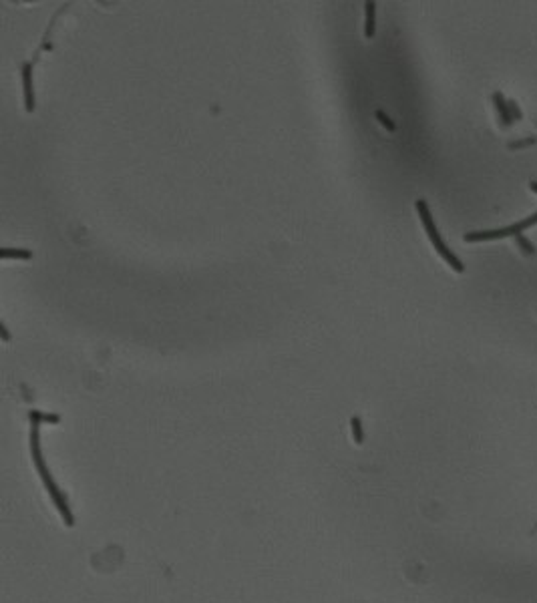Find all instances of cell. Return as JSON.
<instances>
[{"label": "cell", "mask_w": 537, "mask_h": 603, "mask_svg": "<svg viewBox=\"0 0 537 603\" xmlns=\"http://www.w3.org/2000/svg\"><path fill=\"white\" fill-rule=\"evenodd\" d=\"M414 207H416V211H419V217H421V221H423V227H425V231H427V235H429V239H431V244L435 246V250H437V254L449 263L455 271H461L465 269V265L461 263V259L445 246V241L441 239V235H439V229H437V225H435V219H433V215H431V211H429V205H427V201L425 199H416L414 201Z\"/></svg>", "instance_id": "obj_1"}, {"label": "cell", "mask_w": 537, "mask_h": 603, "mask_svg": "<svg viewBox=\"0 0 537 603\" xmlns=\"http://www.w3.org/2000/svg\"><path fill=\"white\" fill-rule=\"evenodd\" d=\"M37 471H39V474H41V478H43V482H45V487H46V491H48V495H50L54 507L58 509V513H61V517H63L65 525H67V527H73V525H75V517H73V513H71V509H69V503H67L65 495L61 493V489L54 485V480H52V476H50V473H48V467H46V465H41V467H37Z\"/></svg>", "instance_id": "obj_2"}, {"label": "cell", "mask_w": 537, "mask_h": 603, "mask_svg": "<svg viewBox=\"0 0 537 603\" xmlns=\"http://www.w3.org/2000/svg\"><path fill=\"white\" fill-rule=\"evenodd\" d=\"M22 88H24V105H26V111L33 113L35 111V88H33V65L31 63H24L22 69Z\"/></svg>", "instance_id": "obj_3"}, {"label": "cell", "mask_w": 537, "mask_h": 603, "mask_svg": "<svg viewBox=\"0 0 537 603\" xmlns=\"http://www.w3.org/2000/svg\"><path fill=\"white\" fill-rule=\"evenodd\" d=\"M374 12H376V2H372V0H366V2H364V37H366V39H372V37H374V30H376Z\"/></svg>", "instance_id": "obj_4"}, {"label": "cell", "mask_w": 537, "mask_h": 603, "mask_svg": "<svg viewBox=\"0 0 537 603\" xmlns=\"http://www.w3.org/2000/svg\"><path fill=\"white\" fill-rule=\"evenodd\" d=\"M493 103H495V107H497V111H499V117H501V123L505 125V127H509L511 123H513V119H511V113H509V105H507V101H505V97H503V93H493Z\"/></svg>", "instance_id": "obj_5"}, {"label": "cell", "mask_w": 537, "mask_h": 603, "mask_svg": "<svg viewBox=\"0 0 537 603\" xmlns=\"http://www.w3.org/2000/svg\"><path fill=\"white\" fill-rule=\"evenodd\" d=\"M39 427H41V425H33V429H31V452H33L35 467L45 465L43 452H41V434H39Z\"/></svg>", "instance_id": "obj_6"}, {"label": "cell", "mask_w": 537, "mask_h": 603, "mask_svg": "<svg viewBox=\"0 0 537 603\" xmlns=\"http://www.w3.org/2000/svg\"><path fill=\"white\" fill-rule=\"evenodd\" d=\"M28 418H31L33 425H41V422H50V425H58L61 422V416L58 414H45L41 410H31L28 412Z\"/></svg>", "instance_id": "obj_7"}, {"label": "cell", "mask_w": 537, "mask_h": 603, "mask_svg": "<svg viewBox=\"0 0 537 603\" xmlns=\"http://www.w3.org/2000/svg\"><path fill=\"white\" fill-rule=\"evenodd\" d=\"M350 429H352L354 442H356V444H362L364 432H362V422H360V418H358V416H352V418H350Z\"/></svg>", "instance_id": "obj_8"}, {"label": "cell", "mask_w": 537, "mask_h": 603, "mask_svg": "<svg viewBox=\"0 0 537 603\" xmlns=\"http://www.w3.org/2000/svg\"><path fill=\"white\" fill-rule=\"evenodd\" d=\"M0 258H2V259H10V258L31 259V252H28V250H10V248H4L2 252H0Z\"/></svg>", "instance_id": "obj_9"}, {"label": "cell", "mask_w": 537, "mask_h": 603, "mask_svg": "<svg viewBox=\"0 0 537 603\" xmlns=\"http://www.w3.org/2000/svg\"><path fill=\"white\" fill-rule=\"evenodd\" d=\"M515 241H517V246H519V250L523 252V254H527V256H531V254H535V248H533V244L525 237V235H515Z\"/></svg>", "instance_id": "obj_10"}, {"label": "cell", "mask_w": 537, "mask_h": 603, "mask_svg": "<svg viewBox=\"0 0 537 603\" xmlns=\"http://www.w3.org/2000/svg\"><path fill=\"white\" fill-rule=\"evenodd\" d=\"M376 119H378L380 123H382V127H386V129H389V131H395V129H397V125L393 123V121H391V117L386 115L384 111H376Z\"/></svg>", "instance_id": "obj_11"}, {"label": "cell", "mask_w": 537, "mask_h": 603, "mask_svg": "<svg viewBox=\"0 0 537 603\" xmlns=\"http://www.w3.org/2000/svg\"><path fill=\"white\" fill-rule=\"evenodd\" d=\"M507 105H509V113H511V119H513V121H519V119H521V111H519L517 103H515V101H507Z\"/></svg>", "instance_id": "obj_12"}, {"label": "cell", "mask_w": 537, "mask_h": 603, "mask_svg": "<svg viewBox=\"0 0 537 603\" xmlns=\"http://www.w3.org/2000/svg\"><path fill=\"white\" fill-rule=\"evenodd\" d=\"M531 143H535V137H529V139H525V141H517V143H511L509 147H511V149H517V147H527V145H531Z\"/></svg>", "instance_id": "obj_13"}, {"label": "cell", "mask_w": 537, "mask_h": 603, "mask_svg": "<svg viewBox=\"0 0 537 603\" xmlns=\"http://www.w3.org/2000/svg\"><path fill=\"white\" fill-rule=\"evenodd\" d=\"M535 223H537V211H535V214H533L531 217H527L525 221H521V227L525 229V227H531V225H535Z\"/></svg>", "instance_id": "obj_14"}, {"label": "cell", "mask_w": 537, "mask_h": 603, "mask_svg": "<svg viewBox=\"0 0 537 603\" xmlns=\"http://www.w3.org/2000/svg\"><path fill=\"white\" fill-rule=\"evenodd\" d=\"M0 336H2V340H4V342H8V340H10V334H8V328H6V324H0Z\"/></svg>", "instance_id": "obj_15"}, {"label": "cell", "mask_w": 537, "mask_h": 603, "mask_svg": "<svg viewBox=\"0 0 537 603\" xmlns=\"http://www.w3.org/2000/svg\"><path fill=\"white\" fill-rule=\"evenodd\" d=\"M529 187H531V191H535V193H537V181H531Z\"/></svg>", "instance_id": "obj_16"}]
</instances>
